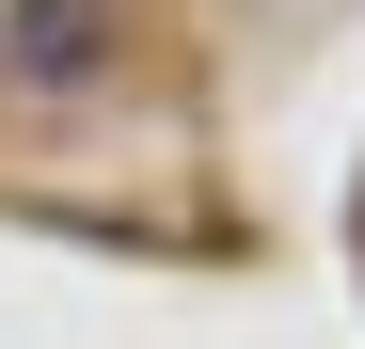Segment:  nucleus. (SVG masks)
<instances>
[{"mask_svg":"<svg viewBox=\"0 0 365 349\" xmlns=\"http://www.w3.org/2000/svg\"><path fill=\"white\" fill-rule=\"evenodd\" d=\"M96 48V0H16V64H80Z\"/></svg>","mask_w":365,"mask_h":349,"instance_id":"f257e3e1","label":"nucleus"}]
</instances>
